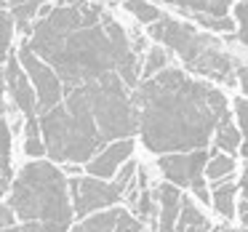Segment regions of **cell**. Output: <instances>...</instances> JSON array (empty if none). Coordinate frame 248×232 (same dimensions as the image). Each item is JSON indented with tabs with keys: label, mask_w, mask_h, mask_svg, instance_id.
I'll return each instance as SVG.
<instances>
[{
	"label": "cell",
	"mask_w": 248,
	"mask_h": 232,
	"mask_svg": "<svg viewBox=\"0 0 248 232\" xmlns=\"http://www.w3.org/2000/svg\"><path fill=\"white\" fill-rule=\"evenodd\" d=\"M232 171H235V160H232L230 152H216V155L208 157V163H205V176L211 179V182H221V179H230Z\"/></svg>",
	"instance_id": "ac0fdd59"
},
{
	"label": "cell",
	"mask_w": 248,
	"mask_h": 232,
	"mask_svg": "<svg viewBox=\"0 0 248 232\" xmlns=\"http://www.w3.org/2000/svg\"><path fill=\"white\" fill-rule=\"evenodd\" d=\"M168 6L179 8V11H187V16L192 14H208V16H227L230 8L235 6V0H160Z\"/></svg>",
	"instance_id": "4fadbf2b"
},
{
	"label": "cell",
	"mask_w": 248,
	"mask_h": 232,
	"mask_svg": "<svg viewBox=\"0 0 248 232\" xmlns=\"http://www.w3.org/2000/svg\"><path fill=\"white\" fill-rule=\"evenodd\" d=\"M150 38L155 43L166 46L168 51L182 59V64L189 72L200 77H214L227 86L237 80L235 77V59L232 51L224 48L219 38L203 35L187 22H179L173 16H160L157 22L150 24Z\"/></svg>",
	"instance_id": "5b68a950"
},
{
	"label": "cell",
	"mask_w": 248,
	"mask_h": 232,
	"mask_svg": "<svg viewBox=\"0 0 248 232\" xmlns=\"http://www.w3.org/2000/svg\"><path fill=\"white\" fill-rule=\"evenodd\" d=\"M24 152L30 157H43L46 155V141L40 131V118H32L24 123Z\"/></svg>",
	"instance_id": "d6986e66"
},
{
	"label": "cell",
	"mask_w": 248,
	"mask_h": 232,
	"mask_svg": "<svg viewBox=\"0 0 248 232\" xmlns=\"http://www.w3.org/2000/svg\"><path fill=\"white\" fill-rule=\"evenodd\" d=\"M237 187L240 184H232L230 179L227 182H221V184H216L214 187V192H211V200H214V208L219 211L224 219H232L235 216V195H237Z\"/></svg>",
	"instance_id": "2e32d148"
},
{
	"label": "cell",
	"mask_w": 248,
	"mask_h": 232,
	"mask_svg": "<svg viewBox=\"0 0 248 232\" xmlns=\"http://www.w3.org/2000/svg\"><path fill=\"white\" fill-rule=\"evenodd\" d=\"M189 19H195V22L200 24V27L211 30V32H235L237 30V22L230 16H208V14H192Z\"/></svg>",
	"instance_id": "44dd1931"
},
{
	"label": "cell",
	"mask_w": 248,
	"mask_h": 232,
	"mask_svg": "<svg viewBox=\"0 0 248 232\" xmlns=\"http://www.w3.org/2000/svg\"><path fill=\"white\" fill-rule=\"evenodd\" d=\"M8 205L22 221H38L43 232H67L75 219L70 182L48 160L35 157L8 187Z\"/></svg>",
	"instance_id": "277c9868"
},
{
	"label": "cell",
	"mask_w": 248,
	"mask_h": 232,
	"mask_svg": "<svg viewBox=\"0 0 248 232\" xmlns=\"http://www.w3.org/2000/svg\"><path fill=\"white\" fill-rule=\"evenodd\" d=\"M208 230H211L208 216L195 205L192 198L184 195L182 208H179V219H176V232H208Z\"/></svg>",
	"instance_id": "5bb4252c"
},
{
	"label": "cell",
	"mask_w": 248,
	"mask_h": 232,
	"mask_svg": "<svg viewBox=\"0 0 248 232\" xmlns=\"http://www.w3.org/2000/svg\"><path fill=\"white\" fill-rule=\"evenodd\" d=\"M0 232H43V227L38 221H24L22 227H3Z\"/></svg>",
	"instance_id": "f546056e"
},
{
	"label": "cell",
	"mask_w": 248,
	"mask_h": 232,
	"mask_svg": "<svg viewBox=\"0 0 248 232\" xmlns=\"http://www.w3.org/2000/svg\"><path fill=\"white\" fill-rule=\"evenodd\" d=\"M19 59H22V67L27 70L30 80H32V86H35V93H38V115L46 112V109H51V107H56V104L64 99V86H62L56 70L30 48L27 40H24L22 48H19Z\"/></svg>",
	"instance_id": "52a82bcc"
},
{
	"label": "cell",
	"mask_w": 248,
	"mask_h": 232,
	"mask_svg": "<svg viewBox=\"0 0 248 232\" xmlns=\"http://www.w3.org/2000/svg\"><path fill=\"white\" fill-rule=\"evenodd\" d=\"M70 195H72V205H75V216L83 219L93 211L115 205L125 195V187H120L118 182L107 184L99 176H75L70 179Z\"/></svg>",
	"instance_id": "8992f818"
},
{
	"label": "cell",
	"mask_w": 248,
	"mask_h": 232,
	"mask_svg": "<svg viewBox=\"0 0 248 232\" xmlns=\"http://www.w3.org/2000/svg\"><path fill=\"white\" fill-rule=\"evenodd\" d=\"M136 150V141L131 136H123V139H115L112 144L102 147L91 160L86 163L88 173L91 176H99V179H112L118 173V168H123L125 160H131Z\"/></svg>",
	"instance_id": "30bf717a"
},
{
	"label": "cell",
	"mask_w": 248,
	"mask_h": 232,
	"mask_svg": "<svg viewBox=\"0 0 248 232\" xmlns=\"http://www.w3.org/2000/svg\"><path fill=\"white\" fill-rule=\"evenodd\" d=\"M136 211H139V219L144 221H152L157 214V198L150 192V189H141V195L136 198Z\"/></svg>",
	"instance_id": "484cf974"
},
{
	"label": "cell",
	"mask_w": 248,
	"mask_h": 232,
	"mask_svg": "<svg viewBox=\"0 0 248 232\" xmlns=\"http://www.w3.org/2000/svg\"><path fill=\"white\" fill-rule=\"evenodd\" d=\"M11 160H14V136L6 118L0 115V179L3 182H11V173H14Z\"/></svg>",
	"instance_id": "e0dca14e"
},
{
	"label": "cell",
	"mask_w": 248,
	"mask_h": 232,
	"mask_svg": "<svg viewBox=\"0 0 248 232\" xmlns=\"http://www.w3.org/2000/svg\"><path fill=\"white\" fill-rule=\"evenodd\" d=\"M155 198H157V232H176V219L184 198L179 184L173 182L160 184L155 189Z\"/></svg>",
	"instance_id": "8fae6325"
},
{
	"label": "cell",
	"mask_w": 248,
	"mask_h": 232,
	"mask_svg": "<svg viewBox=\"0 0 248 232\" xmlns=\"http://www.w3.org/2000/svg\"><path fill=\"white\" fill-rule=\"evenodd\" d=\"M14 30H16L14 14L8 11V8H0V59H3V56H8V51H11Z\"/></svg>",
	"instance_id": "7402d4cb"
},
{
	"label": "cell",
	"mask_w": 248,
	"mask_h": 232,
	"mask_svg": "<svg viewBox=\"0 0 248 232\" xmlns=\"http://www.w3.org/2000/svg\"><path fill=\"white\" fill-rule=\"evenodd\" d=\"M3 75H6L8 96L14 99V107H16L27 120L38 118V93H35V86H32V80H30L27 70L22 67V59L8 54Z\"/></svg>",
	"instance_id": "9c48e42d"
},
{
	"label": "cell",
	"mask_w": 248,
	"mask_h": 232,
	"mask_svg": "<svg viewBox=\"0 0 248 232\" xmlns=\"http://www.w3.org/2000/svg\"><path fill=\"white\" fill-rule=\"evenodd\" d=\"M30 48L56 70L64 91L120 72L131 88L139 86V56L115 16L88 0H62L35 22Z\"/></svg>",
	"instance_id": "6da1fadb"
},
{
	"label": "cell",
	"mask_w": 248,
	"mask_h": 232,
	"mask_svg": "<svg viewBox=\"0 0 248 232\" xmlns=\"http://www.w3.org/2000/svg\"><path fill=\"white\" fill-rule=\"evenodd\" d=\"M211 152L205 150H189V152H166L160 155V171L168 182L179 184V187H192L200 176L205 173V163H208Z\"/></svg>",
	"instance_id": "ba28073f"
},
{
	"label": "cell",
	"mask_w": 248,
	"mask_h": 232,
	"mask_svg": "<svg viewBox=\"0 0 248 232\" xmlns=\"http://www.w3.org/2000/svg\"><path fill=\"white\" fill-rule=\"evenodd\" d=\"M214 144H216V150L230 152V155L240 152L243 134H240V128H237V125L232 123V118H230V115H227V118L221 120L219 125H216V131H214Z\"/></svg>",
	"instance_id": "9a60e30c"
},
{
	"label": "cell",
	"mask_w": 248,
	"mask_h": 232,
	"mask_svg": "<svg viewBox=\"0 0 248 232\" xmlns=\"http://www.w3.org/2000/svg\"><path fill=\"white\" fill-rule=\"evenodd\" d=\"M8 184H11V182H3V179H0V195H3V192L8 189Z\"/></svg>",
	"instance_id": "d6a6232c"
},
{
	"label": "cell",
	"mask_w": 248,
	"mask_h": 232,
	"mask_svg": "<svg viewBox=\"0 0 248 232\" xmlns=\"http://www.w3.org/2000/svg\"><path fill=\"white\" fill-rule=\"evenodd\" d=\"M166 64H168V56H166V46H152L150 51H147V64H144V70H141V77H152L155 72H160V70H166Z\"/></svg>",
	"instance_id": "603a6c76"
},
{
	"label": "cell",
	"mask_w": 248,
	"mask_h": 232,
	"mask_svg": "<svg viewBox=\"0 0 248 232\" xmlns=\"http://www.w3.org/2000/svg\"><path fill=\"white\" fill-rule=\"evenodd\" d=\"M43 3H48V0H0V8H8L14 14L16 30L22 35H30L35 22H38V11Z\"/></svg>",
	"instance_id": "7c38bea8"
},
{
	"label": "cell",
	"mask_w": 248,
	"mask_h": 232,
	"mask_svg": "<svg viewBox=\"0 0 248 232\" xmlns=\"http://www.w3.org/2000/svg\"><path fill=\"white\" fill-rule=\"evenodd\" d=\"M232 14H235V22H237L235 40L243 43V46H248V0H237Z\"/></svg>",
	"instance_id": "d4e9b609"
},
{
	"label": "cell",
	"mask_w": 248,
	"mask_h": 232,
	"mask_svg": "<svg viewBox=\"0 0 248 232\" xmlns=\"http://www.w3.org/2000/svg\"><path fill=\"white\" fill-rule=\"evenodd\" d=\"M235 120H237V128L243 134L240 155L248 157V99H235Z\"/></svg>",
	"instance_id": "cb8c5ba5"
},
{
	"label": "cell",
	"mask_w": 248,
	"mask_h": 232,
	"mask_svg": "<svg viewBox=\"0 0 248 232\" xmlns=\"http://www.w3.org/2000/svg\"><path fill=\"white\" fill-rule=\"evenodd\" d=\"M235 77L240 83V91L248 96V62L246 59H235Z\"/></svg>",
	"instance_id": "83f0119b"
},
{
	"label": "cell",
	"mask_w": 248,
	"mask_h": 232,
	"mask_svg": "<svg viewBox=\"0 0 248 232\" xmlns=\"http://www.w3.org/2000/svg\"><path fill=\"white\" fill-rule=\"evenodd\" d=\"M6 91H8V86H6V75H0V115H6V112H8Z\"/></svg>",
	"instance_id": "4dcf8cb0"
},
{
	"label": "cell",
	"mask_w": 248,
	"mask_h": 232,
	"mask_svg": "<svg viewBox=\"0 0 248 232\" xmlns=\"http://www.w3.org/2000/svg\"><path fill=\"white\" fill-rule=\"evenodd\" d=\"M38 118L46 155L56 163H88L107 141L139 131L134 88L120 72L64 91V99Z\"/></svg>",
	"instance_id": "7a4b0ae2"
},
{
	"label": "cell",
	"mask_w": 248,
	"mask_h": 232,
	"mask_svg": "<svg viewBox=\"0 0 248 232\" xmlns=\"http://www.w3.org/2000/svg\"><path fill=\"white\" fill-rule=\"evenodd\" d=\"M14 219H16V214H14L11 205L0 203V230H3V227H14Z\"/></svg>",
	"instance_id": "f1b7e54d"
},
{
	"label": "cell",
	"mask_w": 248,
	"mask_h": 232,
	"mask_svg": "<svg viewBox=\"0 0 248 232\" xmlns=\"http://www.w3.org/2000/svg\"><path fill=\"white\" fill-rule=\"evenodd\" d=\"M144 221L131 216L125 208H118V224H115V232H141Z\"/></svg>",
	"instance_id": "4316f807"
},
{
	"label": "cell",
	"mask_w": 248,
	"mask_h": 232,
	"mask_svg": "<svg viewBox=\"0 0 248 232\" xmlns=\"http://www.w3.org/2000/svg\"><path fill=\"white\" fill-rule=\"evenodd\" d=\"M139 134L150 152L203 150L230 115L227 96L205 80L187 77L176 67L155 72L134 88Z\"/></svg>",
	"instance_id": "3957f363"
},
{
	"label": "cell",
	"mask_w": 248,
	"mask_h": 232,
	"mask_svg": "<svg viewBox=\"0 0 248 232\" xmlns=\"http://www.w3.org/2000/svg\"><path fill=\"white\" fill-rule=\"evenodd\" d=\"M240 189H243V198H248V163H246V171H243V179H240Z\"/></svg>",
	"instance_id": "1f68e13d"
},
{
	"label": "cell",
	"mask_w": 248,
	"mask_h": 232,
	"mask_svg": "<svg viewBox=\"0 0 248 232\" xmlns=\"http://www.w3.org/2000/svg\"><path fill=\"white\" fill-rule=\"evenodd\" d=\"M123 8L134 19H139L141 24H152V22H157V19L163 16L152 0H123Z\"/></svg>",
	"instance_id": "ffe728a7"
}]
</instances>
